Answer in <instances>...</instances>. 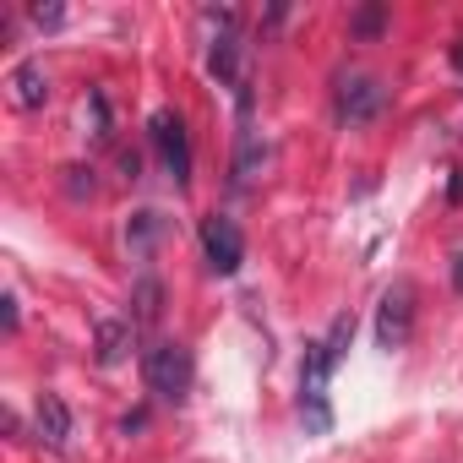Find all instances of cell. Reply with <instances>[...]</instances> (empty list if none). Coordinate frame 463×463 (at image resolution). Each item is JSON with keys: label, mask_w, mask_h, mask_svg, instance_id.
Masks as SVG:
<instances>
[{"label": "cell", "mask_w": 463, "mask_h": 463, "mask_svg": "<svg viewBox=\"0 0 463 463\" xmlns=\"http://www.w3.org/2000/svg\"><path fill=\"white\" fill-rule=\"evenodd\" d=\"M333 354L327 344H306V360H300V414H306V430L327 436L333 430V403H327V382H333Z\"/></svg>", "instance_id": "6da1fadb"}, {"label": "cell", "mask_w": 463, "mask_h": 463, "mask_svg": "<svg viewBox=\"0 0 463 463\" xmlns=\"http://www.w3.org/2000/svg\"><path fill=\"white\" fill-rule=\"evenodd\" d=\"M142 376H147V387H153L158 398L180 403V398L191 392V349L175 344V338H158V344L142 354Z\"/></svg>", "instance_id": "7a4b0ae2"}, {"label": "cell", "mask_w": 463, "mask_h": 463, "mask_svg": "<svg viewBox=\"0 0 463 463\" xmlns=\"http://www.w3.org/2000/svg\"><path fill=\"white\" fill-rule=\"evenodd\" d=\"M409 333H414V284H392L376 306V344L392 354L409 344Z\"/></svg>", "instance_id": "3957f363"}, {"label": "cell", "mask_w": 463, "mask_h": 463, "mask_svg": "<svg viewBox=\"0 0 463 463\" xmlns=\"http://www.w3.org/2000/svg\"><path fill=\"white\" fill-rule=\"evenodd\" d=\"M202 251H207V268L218 273V279H229V273H241V262H246V241H241V229H235V218H207L202 223Z\"/></svg>", "instance_id": "277c9868"}, {"label": "cell", "mask_w": 463, "mask_h": 463, "mask_svg": "<svg viewBox=\"0 0 463 463\" xmlns=\"http://www.w3.org/2000/svg\"><path fill=\"white\" fill-rule=\"evenodd\" d=\"M382 104H387V88L376 82V77H344L338 82V120L344 126H365V120H376L382 115Z\"/></svg>", "instance_id": "5b68a950"}, {"label": "cell", "mask_w": 463, "mask_h": 463, "mask_svg": "<svg viewBox=\"0 0 463 463\" xmlns=\"http://www.w3.org/2000/svg\"><path fill=\"white\" fill-rule=\"evenodd\" d=\"M153 142H158V153H164V164H169V180L185 191V185H191V142H185V126H180L175 109H158V115H153Z\"/></svg>", "instance_id": "8992f818"}, {"label": "cell", "mask_w": 463, "mask_h": 463, "mask_svg": "<svg viewBox=\"0 0 463 463\" xmlns=\"http://www.w3.org/2000/svg\"><path fill=\"white\" fill-rule=\"evenodd\" d=\"M6 88H12V104H17V109H39V104L50 99V77H44V61H23V66L6 77Z\"/></svg>", "instance_id": "52a82bcc"}, {"label": "cell", "mask_w": 463, "mask_h": 463, "mask_svg": "<svg viewBox=\"0 0 463 463\" xmlns=\"http://www.w3.org/2000/svg\"><path fill=\"white\" fill-rule=\"evenodd\" d=\"M39 436H44L50 452H66V441H71V409H66L55 392L39 398Z\"/></svg>", "instance_id": "ba28073f"}, {"label": "cell", "mask_w": 463, "mask_h": 463, "mask_svg": "<svg viewBox=\"0 0 463 463\" xmlns=\"http://www.w3.org/2000/svg\"><path fill=\"white\" fill-rule=\"evenodd\" d=\"M131 344H137V327H131V322H99V333H93L99 365H120V360L131 354Z\"/></svg>", "instance_id": "9c48e42d"}, {"label": "cell", "mask_w": 463, "mask_h": 463, "mask_svg": "<svg viewBox=\"0 0 463 463\" xmlns=\"http://www.w3.org/2000/svg\"><path fill=\"white\" fill-rule=\"evenodd\" d=\"M158 235H164V213H153V207H142V213H131V223H126V246H131L137 257H147Z\"/></svg>", "instance_id": "30bf717a"}, {"label": "cell", "mask_w": 463, "mask_h": 463, "mask_svg": "<svg viewBox=\"0 0 463 463\" xmlns=\"http://www.w3.org/2000/svg\"><path fill=\"white\" fill-rule=\"evenodd\" d=\"M158 311H164V284H158V279H142V284L131 289V327H153Z\"/></svg>", "instance_id": "8fae6325"}, {"label": "cell", "mask_w": 463, "mask_h": 463, "mask_svg": "<svg viewBox=\"0 0 463 463\" xmlns=\"http://www.w3.org/2000/svg\"><path fill=\"white\" fill-rule=\"evenodd\" d=\"M382 23H387V12H382V6H360V12H354V33H360V39H376V33H382Z\"/></svg>", "instance_id": "7c38bea8"}, {"label": "cell", "mask_w": 463, "mask_h": 463, "mask_svg": "<svg viewBox=\"0 0 463 463\" xmlns=\"http://www.w3.org/2000/svg\"><path fill=\"white\" fill-rule=\"evenodd\" d=\"M33 23H39V28H61L66 12H61V6H33Z\"/></svg>", "instance_id": "4fadbf2b"}, {"label": "cell", "mask_w": 463, "mask_h": 463, "mask_svg": "<svg viewBox=\"0 0 463 463\" xmlns=\"http://www.w3.org/2000/svg\"><path fill=\"white\" fill-rule=\"evenodd\" d=\"M0 306H6V333H17V322H23V317H17V295H6Z\"/></svg>", "instance_id": "5bb4252c"}, {"label": "cell", "mask_w": 463, "mask_h": 463, "mask_svg": "<svg viewBox=\"0 0 463 463\" xmlns=\"http://www.w3.org/2000/svg\"><path fill=\"white\" fill-rule=\"evenodd\" d=\"M452 284H458V295H463V251L452 257Z\"/></svg>", "instance_id": "9a60e30c"}, {"label": "cell", "mask_w": 463, "mask_h": 463, "mask_svg": "<svg viewBox=\"0 0 463 463\" xmlns=\"http://www.w3.org/2000/svg\"><path fill=\"white\" fill-rule=\"evenodd\" d=\"M452 66H458V71H463V44H452Z\"/></svg>", "instance_id": "2e32d148"}]
</instances>
